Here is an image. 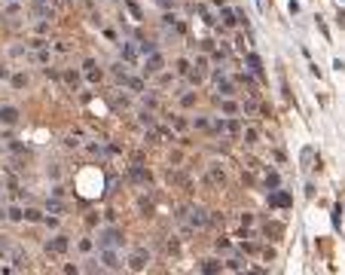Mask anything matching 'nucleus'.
<instances>
[{
	"label": "nucleus",
	"mask_w": 345,
	"mask_h": 275,
	"mask_svg": "<svg viewBox=\"0 0 345 275\" xmlns=\"http://www.w3.org/2000/svg\"><path fill=\"white\" fill-rule=\"evenodd\" d=\"M162 25H165V28L177 25V15H174V12H165V15H162Z\"/></svg>",
	"instance_id": "nucleus-37"
},
{
	"label": "nucleus",
	"mask_w": 345,
	"mask_h": 275,
	"mask_svg": "<svg viewBox=\"0 0 345 275\" xmlns=\"http://www.w3.org/2000/svg\"><path fill=\"white\" fill-rule=\"evenodd\" d=\"M214 6H226V0H214Z\"/></svg>",
	"instance_id": "nucleus-45"
},
{
	"label": "nucleus",
	"mask_w": 345,
	"mask_h": 275,
	"mask_svg": "<svg viewBox=\"0 0 345 275\" xmlns=\"http://www.w3.org/2000/svg\"><path fill=\"white\" fill-rule=\"evenodd\" d=\"M223 269H232V272H242V269H247L242 260H239V257H229V260L223 263Z\"/></svg>",
	"instance_id": "nucleus-24"
},
{
	"label": "nucleus",
	"mask_w": 345,
	"mask_h": 275,
	"mask_svg": "<svg viewBox=\"0 0 345 275\" xmlns=\"http://www.w3.org/2000/svg\"><path fill=\"white\" fill-rule=\"evenodd\" d=\"M9 83H12L15 89H25V86H28V77H25V73H9Z\"/></svg>",
	"instance_id": "nucleus-26"
},
{
	"label": "nucleus",
	"mask_w": 345,
	"mask_h": 275,
	"mask_svg": "<svg viewBox=\"0 0 345 275\" xmlns=\"http://www.w3.org/2000/svg\"><path fill=\"white\" fill-rule=\"evenodd\" d=\"M6 251H9V242L3 238V242H0V260H3V257H6Z\"/></svg>",
	"instance_id": "nucleus-41"
},
{
	"label": "nucleus",
	"mask_w": 345,
	"mask_h": 275,
	"mask_svg": "<svg viewBox=\"0 0 345 275\" xmlns=\"http://www.w3.org/2000/svg\"><path fill=\"white\" fill-rule=\"evenodd\" d=\"M144 104H147V107L153 110V107H156V98H153V95H144Z\"/></svg>",
	"instance_id": "nucleus-42"
},
{
	"label": "nucleus",
	"mask_w": 345,
	"mask_h": 275,
	"mask_svg": "<svg viewBox=\"0 0 345 275\" xmlns=\"http://www.w3.org/2000/svg\"><path fill=\"white\" fill-rule=\"evenodd\" d=\"M190 223H193L196 229L208 226V214H205V208H193V217H190Z\"/></svg>",
	"instance_id": "nucleus-14"
},
{
	"label": "nucleus",
	"mask_w": 345,
	"mask_h": 275,
	"mask_svg": "<svg viewBox=\"0 0 345 275\" xmlns=\"http://www.w3.org/2000/svg\"><path fill=\"white\" fill-rule=\"evenodd\" d=\"M98 263L104 266V272H119L122 269V257L116 248H98Z\"/></svg>",
	"instance_id": "nucleus-2"
},
{
	"label": "nucleus",
	"mask_w": 345,
	"mask_h": 275,
	"mask_svg": "<svg viewBox=\"0 0 345 275\" xmlns=\"http://www.w3.org/2000/svg\"><path fill=\"white\" fill-rule=\"evenodd\" d=\"M190 70H193V61L190 58H177L174 61V73H177V77H187Z\"/></svg>",
	"instance_id": "nucleus-18"
},
{
	"label": "nucleus",
	"mask_w": 345,
	"mask_h": 275,
	"mask_svg": "<svg viewBox=\"0 0 345 275\" xmlns=\"http://www.w3.org/2000/svg\"><path fill=\"white\" fill-rule=\"evenodd\" d=\"M6 217H9V220H15V223H22V220H25V208L12 205V208H6Z\"/></svg>",
	"instance_id": "nucleus-23"
},
{
	"label": "nucleus",
	"mask_w": 345,
	"mask_h": 275,
	"mask_svg": "<svg viewBox=\"0 0 345 275\" xmlns=\"http://www.w3.org/2000/svg\"><path fill=\"white\" fill-rule=\"evenodd\" d=\"M162 67H165V55H162L159 49H156V52H150V55H144V73H147V77L159 73Z\"/></svg>",
	"instance_id": "nucleus-3"
},
{
	"label": "nucleus",
	"mask_w": 345,
	"mask_h": 275,
	"mask_svg": "<svg viewBox=\"0 0 345 275\" xmlns=\"http://www.w3.org/2000/svg\"><path fill=\"white\" fill-rule=\"evenodd\" d=\"M70 248V238L67 235H52V238H46V254H64Z\"/></svg>",
	"instance_id": "nucleus-4"
},
{
	"label": "nucleus",
	"mask_w": 345,
	"mask_h": 275,
	"mask_svg": "<svg viewBox=\"0 0 345 275\" xmlns=\"http://www.w3.org/2000/svg\"><path fill=\"white\" fill-rule=\"evenodd\" d=\"M83 70H86V77H89V80H101V70H98V64H95L92 58H86V61H83Z\"/></svg>",
	"instance_id": "nucleus-16"
},
{
	"label": "nucleus",
	"mask_w": 345,
	"mask_h": 275,
	"mask_svg": "<svg viewBox=\"0 0 345 275\" xmlns=\"http://www.w3.org/2000/svg\"><path fill=\"white\" fill-rule=\"evenodd\" d=\"M0 220H6V208L3 205H0Z\"/></svg>",
	"instance_id": "nucleus-44"
},
{
	"label": "nucleus",
	"mask_w": 345,
	"mask_h": 275,
	"mask_svg": "<svg viewBox=\"0 0 345 275\" xmlns=\"http://www.w3.org/2000/svg\"><path fill=\"white\" fill-rule=\"evenodd\" d=\"M25 220L28 223H43V211L40 208H25Z\"/></svg>",
	"instance_id": "nucleus-21"
},
{
	"label": "nucleus",
	"mask_w": 345,
	"mask_h": 275,
	"mask_svg": "<svg viewBox=\"0 0 345 275\" xmlns=\"http://www.w3.org/2000/svg\"><path fill=\"white\" fill-rule=\"evenodd\" d=\"M278 183H281V177H278L275 171H272V174H266V187H269V190H278Z\"/></svg>",
	"instance_id": "nucleus-33"
},
{
	"label": "nucleus",
	"mask_w": 345,
	"mask_h": 275,
	"mask_svg": "<svg viewBox=\"0 0 345 275\" xmlns=\"http://www.w3.org/2000/svg\"><path fill=\"white\" fill-rule=\"evenodd\" d=\"M196 104V92H187V95H180V107H193Z\"/></svg>",
	"instance_id": "nucleus-34"
},
{
	"label": "nucleus",
	"mask_w": 345,
	"mask_h": 275,
	"mask_svg": "<svg viewBox=\"0 0 345 275\" xmlns=\"http://www.w3.org/2000/svg\"><path fill=\"white\" fill-rule=\"evenodd\" d=\"M138 52L141 55H150V52H156V43L153 40H138Z\"/></svg>",
	"instance_id": "nucleus-25"
},
{
	"label": "nucleus",
	"mask_w": 345,
	"mask_h": 275,
	"mask_svg": "<svg viewBox=\"0 0 345 275\" xmlns=\"http://www.w3.org/2000/svg\"><path fill=\"white\" fill-rule=\"evenodd\" d=\"M0 77H3V80H9V70H6V64H3V61H0Z\"/></svg>",
	"instance_id": "nucleus-43"
},
{
	"label": "nucleus",
	"mask_w": 345,
	"mask_h": 275,
	"mask_svg": "<svg viewBox=\"0 0 345 275\" xmlns=\"http://www.w3.org/2000/svg\"><path fill=\"white\" fill-rule=\"evenodd\" d=\"M217 101H220V110H223V116H235V113L242 110V104H235L232 98H217Z\"/></svg>",
	"instance_id": "nucleus-13"
},
{
	"label": "nucleus",
	"mask_w": 345,
	"mask_h": 275,
	"mask_svg": "<svg viewBox=\"0 0 345 275\" xmlns=\"http://www.w3.org/2000/svg\"><path fill=\"white\" fill-rule=\"evenodd\" d=\"M242 138H245V144H257V138H260V132L253 125H247V128H242Z\"/></svg>",
	"instance_id": "nucleus-22"
},
{
	"label": "nucleus",
	"mask_w": 345,
	"mask_h": 275,
	"mask_svg": "<svg viewBox=\"0 0 345 275\" xmlns=\"http://www.w3.org/2000/svg\"><path fill=\"white\" fill-rule=\"evenodd\" d=\"M61 80H64V83H67L70 89H77V86L83 83V77H80V70H64V73H61Z\"/></svg>",
	"instance_id": "nucleus-17"
},
{
	"label": "nucleus",
	"mask_w": 345,
	"mask_h": 275,
	"mask_svg": "<svg viewBox=\"0 0 345 275\" xmlns=\"http://www.w3.org/2000/svg\"><path fill=\"white\" fill-rule=\"evenodd\" d=\"M193 125H196V128H211V122H208L205 116H196V119H193Z\"/></svg>",
	"instance_id": "nucleus-38"
},
{
	"label": "nucleus",
	"mask_w": 345,
	"mask_h": 275,
	"mask_svg": "<svg viewBox=\"0 0 345 275\" xmlns=\"http://www.w3.org/2000/svg\"><path fill=\"white\" fill-rule=\"evenodd\" d=\"M12 263H15V269H22V266L28 263V257H25V254H19V251H15V254H12Z\"/></svg>",
	"instance_id": "nucleus-36"
},
{
	"label": "nucleus",
	"mask_w": 345,
	"mask_h": 275,
	"mask_svg": "<svg viewBox=\"0 0 345 275\" xmlns=\"http://www.w3.org/2000/svg\"><path fill=\"white\" fill-rule=\"evenodd\" d=\"M31 9H34V15H40V18H55V9L49 6V0H31Z\"/></svg>",
	"instance_id": "nucleus-8"
},
{
	"label": "nucleus",
	"mask_w": 345,
	"mask_h": 275,
	"mask_svg": "<svg viewBox=\"0 0 345 275\" xmlns=\"http://www.w3.org/2000/svg\"><path fill=\"white\" fill-rule=\"evenodd\" d=\"M77 248H80L83 254H92V248H95V242H92V238H80V242H77Z\"/></svg>",
	"instance_id": "nucleus-30"
},
{
	"label": "nucleus",
	"mask_w": 345,
	"mask_h": 275,
	"mask_svg": "<svg viewBox=\"0 0 345 275\" xmlns=\"http://www.w3.org/2000/svg\"><path fill=\"white\" fill-rule=\"evenodd\" d=\"M132 177L141 180V183H147V180H150V171H144V168H138V165H135V168H132Z\"/></svg>",
	"instance_id": "nucleus-28"
},
{
	"label": "nucleus",
	"mask_w": 345,
	"mask_h": 275,
	"mask_svg": "<svg viewBox=\"0 0 345 275\" xmlns=\"http://www.w3.org/2000/svg\"><path fill=\"white\" fill-rule=\"evenodd\" d=\"M119 52H122V61H125V64H138V58H141V52H138L135 43H122Z\"/></svg>",
	"instance_id": "nucleus-12"
},
{
	"label": "nucleus",
	"mask_w": 345,
	"mask_h": 275,
	"mask_svg": "<svg viewBox=\"0 0 345 275\" xmlns=\"http://www.w3.org/2000/svg\"><path fill=\"white\" fill-rule=\"evenodd\" d=\"M141 125H147V128H153V125H156V119H153L150 110H141Z\"/></svg>",
	"instance_id": "nucleus-32"
},
{
	"label": "nucleus",
	"mask_w": 345,
	"mask_h": 275,
	"mask_svg": "<svg viewBox=\"0 0 345 275\" xmlns=\"http://www.w3.org/2000/svg\"><path fill=\"white\" fill-rule=\"evenodd\" d=\"M28 46H31V49H46V46H49V40H43V37H34Z\"/></svg>",
	"instance_id": "nucleus-35"
},
{
	"label": "nucleus",
	"mask_w": 345,
	"mask_h": 275,
	"mask_svg": "<svg viewBox=\"0 0 345 275\" xmlns=\"http://www.w3.org/2000/svg\"><path fill=\"white\" fill-rule=\"evenodd\" d=\"M193 67H196L198 73H205V70H208V58H205V55H196V61H193Z\"/></svg>",
	"instance_id": "nucleus-29"
},
{
	"label": "nucleus",
	"mask_w": 345,
	"mask_h": 275,
	"mask_svg": "<svg viewBox=\"0 0 345 275\" xmlns=\"http://www.w3.org/2000/svg\"><path fill=\"white\" fill-rule=\"evenodd\" d=\"M214 128H217V132H223V135H232V138H235V135H242V125L235 122L232 116H226V119H217V122H214Z\"/></svg>",
	"instance_id": "nucleus-7"
},
{
	"label": "nucleus",
	"mask_w": 345,
	"mask_h": 275,
	"mask_svg": "<svg viewBox=\"0 0 345 275\" xmlns=\"http://www.w3.org/2000/svg\"><path fill=\"white\" fill-rule=\"evenodd\" d=\"M269 205L272 208H287L290 205V193H284V190H269Z\"/></svg>",
	"instance_id": "nucleus-9"
},
{
	"label": "nucleus",
	"mask_w": 345,
	"mask_h": 275,
	"mask_svg": "<svg viewBox=\"0 0 345 275\" xmlns=\"http://www.w3.org/2000/svg\"><path fill=\"white\" fill-rule=\"evenodd\" d=\"M242 110H245V113H257V101H247V104H242Z\"/></svg>",
	"instance_id": "nucleus-39"
},
{
	"label": "nucleus",
	"mask_w": 345,
	"mask_h": 275,
	"mask_svg": "<svg viewBox=\"0 0 345 275\" xmlns=\"http://www.w3.org/2000/svg\"><path fill=\"white\" fill-rule=\"evenodd\" d=\"M22 116V110L19 107H12V104H0V122L3 125H15Z\"/></svg>",
	"instance_id": "nucleus-6"
},
{
	"label": "nucleus",
	"mask_w": 345,
	"mask_h": 275,
	"mask_svg": "<svg viewBox=\"0 0 345 275\" xmlns=\"http://www.w3.org/2000/svg\"><path fill=\"white\" fill-rule=\"evenodd\" d=\"M125 263H129V269H132V272H144V269L150 266V254H147V251H135Z\"/></svg>",
	"instance_id": "nucleus-5"
},
{
	"label": "nucleus",
	"mask_w": 345,
	"mask_h": 275,
	"mask_svg": "<svg viewBox=\"0 0 345 275\" xmlns=\"http://www.w3.org/2000/svg\"><path fill=\"white\" fill-rule=\"evenodd\" d=\"M43 223H46L49 229H55V226H58V217H43Z\"/></svg>",
	"instance_id": "nucleus-40"
},
{
	"label": "nucleus",
	"mask_w": 345,
	"mask_h": 275,
	"mask_svg": "<svg viewBox=\"0 0 345 275\" xmlns=\"http://www.w3.org/2000/svg\"><path fill=\"white\" fill-rule=\"evenodd\" d=\"M220 18H223V28H235V25L242 22V15L235 12L232 6H220Z\"/></svg>",
	"instance_id": "nucleus-11"
},
{
	"label": "nucleus",
	"mask_w": 345,
	"mask_h": 275,
	"mask_svg": "<svg viewBox=\"0 0 345 275\" xmlns=\"http://www.w3.org/2000/svg\"><path fill=\"white\" fill-rule=\"evenodd\" d=\"M245 64H247V70L253 73V77H263V58H260L257 52H247L245 55Z\"/></svg>",
	"instance_id": "nucleus-10"
},
{
	"label": "nucleus",
	"mask_w": 345,
	"mask_h": 275,
	"mask_svg": "<svg viewBox=\"0 0 345 275\" xmlns=\"http://www.w3.org/2000/svg\"><path fill=\"white\" fill-rule=\"evenodd\" d=\"M46 211H49V214H61V211H64V205H61V196H52V199L46 202Z\"/></svg>",
	"instance_id": "nucleus-20"
},
{
	"label": "nucleus",
	"mask_w": 345,
	"mask_h": 275,
	"mask_svg": "<svg viewBox=\"0 0 345 275\" xmlns=\"http://www.w3.org/2000/svg\"><path fill=\"white\" fill-rule=\"evenodd\" d=\"M119 83H122V86H129L132 92H144V80H141V77H132V73H125Z\"/></svg>",
	"instance_id": "nucleus-15"
},
{
	"label": "nucleus",
	"mask_w": 345,
	"mask_h": 275,
	"mask_svg": "<svg viewBox=\"0 0 345 275\" xmlns=\"http://www.w3.org/2000/svg\"><path fill=\"white\" fill-rule=\"evenodd\" d=\"M34 61H40V64H49V61H52V52H46V49H37V55H34Z\"/></svg>",
	"instance_id": "nucleus-31"
},
{
	"label": "nucleus",
	"mask_w": 345,
	"mask_h": 275,
	"mask_svg": "<svg viewBox=\"0 0 345 275\" xmlns=\"http://www.w3.org/2000/svg\"><path fill=\"white\" fill-rule=\"evenodd\" d=\"M198 269H202V272H223V263L211 257V260H202V266H198Z\"/></svg>",
	"instance_id": "nucleus-19"
},
{
	"label": "nucleus",
	"mask_w": 345,
	"mask_h": 275,
	"mask_svg": "<svg viewBox=\"0 0 345 275\" xmlns=\"http://www.w3.org/2000/svg\"><path fill=\"white\" fill-rule=\"evenodd\" d=\"M125 245V232L119 226H107L98 232V248H122Z\"/></svg>",
	"instance_id": "nucleus-1"
},
{
	"label": "nucleus",
	"mask_w": 345,
	"mask_h": 275,
	"mask_svg": "<svg viewBox=\"0 0 345 275\" xmlns=\"http://www.w3.org/2000/svg\"><path fill=\"white\" fill-rule=\"evenodd\" d=\"M211 180H214V183H220V187H223V183H226V174H223V168H217V165H211Z\"/></svg>",
	"instance_id": "nucleus-27"
}]
</instances>
